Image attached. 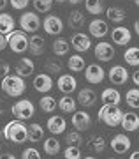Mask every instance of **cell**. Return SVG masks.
Segmentation results:
<instances>
[{
	"label": "cell",
	"instance_id": "obj_1",
	"mask_svg": "<svg viewBox=\"0 0 139 159\" xmlns=\"http://www.w3.org/2000/svg\"><path fill=\"white\" fill-rule=\"evenodd\" d=\"M2 134L6 140L12 143H25L27 142V125L23 124V120H11L6 124Z\"/></svg>",
	"mask_w": 139,
	"mask_h": 159
},
{
	"label": "cell",
	"instance_id": "obj_2",
	"mask_svg": "<svg viewBox=\"0 0 139 159\" xmlns=\"http://www.w3.org/2000/svg\"><path fill=\"white\" fill-rule=\"evenodd\" d=\"M2 90L4 94H7L9 97H20L25 92L27 85H25V78H20L18 74H7L2 78Z\"/></svg>",
	"mask_w": 139,
	"mask_h": 159
},
{
	"label": "cell",
	"instance_id": "obj_3",
	"mask_svg": "<svg viewBox=\"0 0 139 159\" xmlns=\"http://www.w3.org/2000/svg\"><path fill=\"white\" fill-rule=\"evenodd\" d=\"M122 115L123 111L118 104H104L99 110V120L104 122L107 127H118L120 120H122Z\"/></svg>",
	"mask_w": 139,
	"mask_h": 159
},
{
	"label": "cell",
	"instance_id": "obj_4",
	"mask_svg": "<svg viewBox=\"0 0 139 159\" xmlns=\"http://www.w3.org/2000/svg\"><path fill=\"white\" fill-rule=\"evenodd\" d=\"M6 39L12 53H25L28 50V37L27 32H23V30H12L11 34L6 35Z\"/></svg>",
	"mask_w": 139,
	"mask_h": 159
},
{
	"label": "cell",
	"instance_id": "obj_5",
	"mask_svg": "<svg viewBox=\"0 0 139 159\" xmlns=\"http://www.w3.org/2000/svg\"><path fill=\"white\" fill-rule=\"evenodd\" d=\"M11 111L18 120H28L35 113V106H33V102L30 99H20L18 102L12 104Z\"/></svg>",
	"mask_w": 139,
	"mask_h": 159
},
{
	"label": "cell",
	"instance_id": "obj_6",
	"mask_svg": "<svg viewBox=\"0 0 139 159\" xmlns=\"http://www.w3.org/2000/svg\"><path fill=\"white\" fill-rule=\"evenodd\" d=\"M42 29H44L46 34H50V35H60L63 32V21L56 14H48L42 20Z\"/></svg>",
	"mask_w": 139,
	"mask_h": 159
},
{
	"label": "cell",
	"instance_id": "obj_7",
	"mask_svg": "<svg viewBox=\"0 0 139 159\" xmlns=\"http://www.w3.org/2000/svg\"><path fill=\"white\" fill-rule=\"evenodd\" d=\"M20 27H21L23 32H30L33 34L35 30H39L41 27V20L39 16L35 14V12H23L21 16H20Z\"/></svg>",
	"mask_w": 139,
	"mask_h": 159
},
{
	"label": "cell",
	"instance_id": "obj_8",
	"mask_svg": "<svg viewBox=\"0 0 139 159\" xmlns=\"http://www.w3.org/2000/svg\"><path fill=\"white\" fill-rule=\"evenodd\" d=\"M104 78H106V71L100 67L99 64H90V66H86V69H85V80H86L88 83L97 85V83H100Z\"/></svg>",
	"mask_w": 139,
	"mask_h": 159
},
{
	"label": "cell",
	"instance_id": "obj_9",
	"mask_svg": "<svg viewBox=\"0 0 139 159\" xmlns=\"http://www.w3.org/2000/svg\"><path fill=\"white\" fill-rule=\"evenodd\" d=\"M95 58H99L100 62H109L115 58V48L111 43H97L93 50Z\"/></svg>",
	"mask_w": 139,
	"mask_h": 159
},
{
	"label": "cell",
	"instance_id": "obj_10",
	"mask_svg": "<svg viewBox=\"0 0 139 159\" xmlns=\"http://www.w3.org/2000/svg\"><path fill=\"white\" fill-rule=\"evenodd\" d=\"M33 69H35V64H33L32 58H28V57L20 58V60L14 64V74H18L20 78H28V76H32Z\"/></svg>",
	"mask_w": 139,
	"mask_h": 159
},
{
	"label": "cell",
	"instance_id": "obj_11",
	"mask_svg": "<svg viewBox=\"0 0 139 159\" xmlns=\"http://www.w3.org/2000/svg\"><path fill=\"white\" fill-rule=\"evenodd\" d=\"M71 46L78 53H85V51H88L92 48V39H90V35L83 34V32H76L71 37Z\"/></svg>",
	"mask_w": 139,
	"mask_h": 159
},
{
	"label": "cell",
	"instance_id": "obj_12",
	"mask_svg": "<svg viewBox=\"0 0 139 159\" xmlns=\"http://www.w3.org/2000/svg\"><path fill=\"white\" fill-rule=\"evenodd\" d=\"M88 30L90 35H93L97 39H104L107 34H109V27H107V21L100 20V18H95L88 23Z\"/></svg>",
	"mask_w": 139,
	"mask_h": 159
},
{
	"label": "cell",
	"instance_id": "obj_13",
	"mask_svg": "<svg viewBox=\"0 0 139 159\" xmlns=\"http://www.w3.org/2000/svg\"><path fill=\"white\" fill-rule=\"evenodd\" d=\"M107 78L113 85H125L128 81V71L123 66H113L107 73Z\"/></svg>",
	"mask_w": 139,
	"mask_h": 159
},
{
	"label": "cell",
	"instance_id": "obj_14",
	"mask_svg": "<svg viewBox=\"0 0 139 159\" xmlns=\"http://www.w3.org/2000/svg\"><path fill=\"white\" fill-rule=\"evenodd\" d=\"M130 145H132V142H130V138L127 136V134H115L111 140V148L115 154H127L128 150H130Z\"/></svg>",
	"mask_w": 139,
	"mask_h": 159
},
{
	"label": "cell",
	"instance_id": "obj_15",
	"mask_svg": "<svg viewBox=\"0 0 139 159\" xmlns=\"http://www.w3.org/2000/svg\"><path fill=\"white\" fill-rule=\"evenodd\" d=\"M111 39H113V43H115V44H118V46H127L128 43L132 41V32H130L127 27L118 25L116 29H113Z\"/></svg>",
	"mask_w": 139,
	"mask_h": 159
},
{
	"label": "cell",
	"instance_id": "obj_16",
	"mask_svg": "<svg viewBox=\"0 0 139 159\" xmlns=\"http://www.w3.org/2000/svg\"><path fill=\"white\" fill-rule=\"evenodd\" d=\"M71 122H72V127H76V131H86L92 125V117H90V113H86V111H74L72 113V119H71Z\"/></svg>",
	"mask_w": 139,
	"mask_h": 159
},
{
	"label": "cell",
	"instance_id": "obj_17",
	"mask_svg": "<svg viewBox=\"0 0 139 159\" xmlns=\"http://www.w3.org/2000/svg\"><path fill=\"white\" fill-rule=\"evenodd\" d=\"M56 87H58V90L63 92V94H72L76 89H78V81H76V78H74L72 74H62L60 78H58V81H56Z\"/></svg>",
	"mask_w": 139,
	"mask_h": 159
},
{
	"label": "cell",
	"instance_id": "obj_18",
	"mask_svg": "<svg viewBox=\"0 0 139 159\" xmlns=\"http://www.w3.org/2000/svg\"><path fill=\"white\" fill-rule=\"evenodd\" d=\"M33 89L41 94H46L53 89V78L48 73H41L33 78Z\"/></svg>",
	"mask_w": 139,
	"mask_h": 159
},
{
	"label": "cell",
	"instance_id": "obj_19",
	"mask_svg": "<svg viewBox=\"0 0 139 159\" xmlns=\"http://www.w3.org/2000/svg\"><path fill=\"white\" fill-rule=\"evenodd\" d=\"M46 127L50 129L51 134H62V133H65V129H67V122L62 115H53V117L48 119Z\"/></svg>",
	"mask_w": 139,
	"mask_h": 159
},
{
	"label": "cell",
	"instance_id": "obj_20",
	"mask_svg": "<svg viewBox=\"0 0 139 159\" xmlns=\"http://www.w3.org/2000/svg\"><path fill=\"white\" fill-rule=\"evenodd\" d=\"M120 125H122V129L128 131V133L137 131V127H139V117H137V113H134V111L123 113L122 115V120H120Z\"/></svg>",
	"mask_w": 139,
	"mask_h": 159
},
{
	"label": "cell",
	"instance_id": "obj_21",
	"mask_svg": "<svg viewBox=\"0 0 139 159\" xmlns=\"http://www.w3.org/2000/svg\"><path fill=\"white\" fill-rule=\"evenodd\" d=\"M44 43L46 41L41 37V35H35L33 34L30 39H28V53L32 57H41L44 53Z\"/></svg>",
	"mask_w": 139,
	"mask_h": 159
},
{
	"label": "cell",
	"instance_id": "obj_22",
	"mask_svg": "<svg viewBox=\"0 0 139 159\" xmlns=\"http://www.w3.org/2000/svg\"><path fill=\"white\" fill-rule=\"evenodd\" d=\"M95 101H97V94H95L92 89H81L78 94V101L83 108H92L95 104Z\"/></svg>",
	"mask_w": 139,
	"mask_h": 159
},
{
	"label": "cell",
	"instance_id": "obj_23",
	"mask_svg": "<svg viewBox=\"0 0 139 159\" xmlns=\"http://www.w3.org/2000/svg\"><path fill=\"white\" fill-rule=\"evenodd\" d=\"M100 101L104 102V104H120V101H122V94H120L116 89L109 87V89H104V90H102V94H100Z\"/></svg>",
	"mask_w": 139,
	"mask_h": 159
},
{
	"label": "cell",
	"instance_id": "obj_24",
	"mask_svg": "<svg viewBox=\"0 0 139 159\" xmlns=\"http://www.w3.org/2000/svg\"><path fill=\"white\" fill-rule=\"evenodd\" d=\"M106 16L109 21L116 23V25H120L122 21H125V18H127V11L125 9H122V7H116V6H111L106 9Z\"/></svg>",
	"mask_w": 139,
	"mask_h": 159
},
{
	"label": "cell",
	"instance_id": "obj_25",
	"mask_svg": "<svg viewBox=\"0 0 139 159\" xmlns=\"http://www.w3.org/2000/svg\"><path fill=\"white\" fill-rule=\"evenodd\" d=\"M44 138V129L41 124H30L27 125V140L32 143H37V142H42Z\"/></svg>",
	"mask_w": 139,
	"mask_h": 159
},
{
	"label": "cell",
	"instance_id": "obj_26",
	"mask_svg": "<svg viewBox=\"0 0 139 159\" xmlns=\"http://www.w3.org/2000/svg\"><path fill=\"white\" fill-rule=\"evenodd\" d=\"M85 21H86V18H85V12H81V11H71V14L67 18V23H69V27L72 30L83 29Z\"/></svg>",
	"mask_w": 139,
	"mask_h": 159
},
{
	"label": "cell",
	"instance_id": "obj_27",
	"mask_svg": "<svg viewBox=\"0 0 139 159\" xmlns=\"http://www.w3.org/2000/svg\"><path fill=\"white\" fill-rule=\"evenodd\" d=\"M53 53H55L56 57H65L69 55V50H71V44H69V41L63 39V37H58V39L53 41Z\"/></svg>",
	"mask_w": 139,
	"mask_h": 159
},
{
	"label": "cell",
	"instance_id": "obj_28",
	"mask_svg": "<svg viewBox=\"0 0 139 159\" xmlns=\"http://www.w3.org/2000/svg\"><path fill=\"white\" fill-rule=\"evenodd\" d=\"M56 104H58V108H60L63 113H74V111H76V106H78L76 99H72L69 94H65L63 97H60Z\"/></svg>",
	"mask_w": 139,
	"mask_h": 159
},
{
	"label": "cell",
	"instance_id": "obj_29",
	"mask_svg": "<svg viewBox=\"0 0 139 159\" xmlns=\"http://www.w3.org/2000/svg\"><path fill=\"white\" fill-rule=\"evenodd\" d=\"M12 30H14V18L11 14H7V12H2L0 14V34L7 35L11 34Z\"/></svg>",
	"mask_w": 139,
	"mask_h": 159
},
{
	"label": "cell",
	"instance_id": "obj_30",
	"mask_svg": "<svg viewBox=\"0 0 139 159\" xmlns=\"http://www.w3.org/2000/svg\"><path fill=\"white\" fill-rule=\"evenodd\" d=\"M67 67H69V71H72V73H81V71H85V58L79 53L71 55L69 60H67Z\"/></svg>",
	"mask_w": 139,
	"mask_h": 159
},
{
	"label": "cell",
	"instance_id": "obj_31",
	"mask_svg": "<svg viewBox=\"0 0 139 159\" xmlns=\"http://www.w3.org/2000/svg\"><path fill=\"white\" fill-rule=\"evenodd\" d=\"M123 60H125L128 66L137 67L139 66V50H137V46H130V48H127L125 53H123Z\"/></svg>",
	"mask_w": 139,
	"mask_h": 159
},
{
	"label": "cell",
	"instance_id": "obj_32",
	"mask_svg": "<svg viewBox=\"0 0 139 159\" xmlns=\"http://www.w3.org/2000/svg\"><path fill=\"white\" fill-rule=\"evenodd\" d=\"M88 148L92 150V152H95V154H99V152H102L104 148H106V140L102 136H99V134H93V136H90V140H88Z\"/></svg>",
	"mask_w": 139,
	"mask_h": 159
},
{
	"label": "cell",
	"instance_id": "obj_33",
	"mask_svg": "<svg viewBox=\"0 0 139 159\" xmlns=\"http://www.w3.org/2000/svg\"><path fill=\"white\" fill-rule=\"evenodd\" d=\"M85 9L90 14H102L104 9V0H85Z\"/></svg>",
	"mask_w": 139,
	"mask_h": 159
},
{
	"label": "cell",
	"instance_id": "obj_34",
	"mask_svg": "<svg viewBox=\"0 0 139 159\" xmlns=\"http://www.w3.org/2000/svg\"><path fill=\"white\" fill-rule=\"evenodd\" d=\"M39 106L41 110L44 111V113H53L56 108H58V104H56V99L51 96H44L39 99Z\"/></svg>",
	"mask_w": 139,
	"mask_h": 159
},
{
	"label": "cell",
	"instance_id": "obj_35",
	"mask_svg": "<svg viewBox=\"0 0 139 159\" xmlns=\"http://www.w3.org/2000/svg\"><path fill=\"white\" fill-rule=\"evenodd\" d=\"M42 148H44V152L48 154V156H56V154L60 152V142L56 140V138H48V140H44V145H42Z\"/></svg>",
	"mask_w": 139,
	"mask_h": 159
},
{
	"label": "cell",
	"instance_id": "obj_36",
	"mask_svg": "<svg viewBox=\"0 0 139 159\" xmlns=\"http://www.w3.org/2000/svg\"><path fill=\"white\" fill-rule=\"evenodd\" d=\"M125 101H127V104L132 110H137L139 108V90H137V87L128 89L127 94H125Z\"/></svg>",
	"mask_w": 139,
	"mask_h": 159
},
{
	"label": "cell",
	"instance_id": "obj_37",
	"mask_svg": "<svg viewBox=\"0 0 139 159\" xmlns=\"http://www.w3.org/2000/svg\"><path fill=\"white\" fill-rule=\"evenodd\" d=\"M44 69L51 74H56L62 71V62L58 60V57H53V58H48L44 62Z\"/></svg>",
	"mask_w": 139,
	"mask_h": 159
},
{
	"label": "cell",
	"instance_id": "obj_38",
	"mask_svg": "<svg viewBox=\"0 0 139 159\" xmlns=\"http://www.w3.org/2000/svg\"><path fill=\"white\" fill-rule=\"evenodd\" d=\"M33 7H35V11L37 12H42V14H46V12L51 11V7H53V0H32Z\"/></svg>",
	"mask_w": 139,
	"mask_h": 159
},
{
	"label": "cell",
	"instance_id": "obj_39",
	"mask_svg": "<svg viewBox=\"0 0 139 159\" xmlns=\"http://www.w3.org/2000/svg\"><path fill=\"white\" fill-rule=\"evenodd\" d=\"M83 142L85 140H83V136H81L79 131H71V133L65 134V143L67 145H76V147H79Z\"/></svg>",
	"mask_w": 139,
	"mask_h": 159
},
{
	"label": "cell",
	"instance_id": "obj_40",
	"mask_svg": "<svg viewBox=\"0 0 139 159\" xmlns=\"http://www.w3.org/2000/svg\"><path fill=\"white\" fill-rule=\"evenodd\" d=\"M63 157L65 159H81V148L76 145H67V148L63 150Z\"/></svg>",
	"mask_w": 139,
	"mask_h": 159
},
{
	"label": "cell",
	"instance_id": "obj_41",
	"mask_svg": "<svg viewBox=\"0 0 139 159\" xmlns=\"http://www.w3.org/2000/svg\"><path fill=\"white\" fill-rule=\"evenodd\" d=\"M21 159H41V152L37 150V148L28 147V148H25V150H23Z\"/></svg>",
	"mask_w": 139,
	"mask_h": 159
},
{
	"label": "cell",
	"instance_id": "obj_42",
	"mask_svg": "<svg viewBox=\"0 0 139 159\" xmlns=\"http://www.w3.org/2000/svg\"><path fill=\"white\" fill-rule=\"evenodd\" d=\"M28 2H30V0H9V4L12 6V9H16V11H23V9H27Z\"/></svg>",
	"mask_w": 139,
	"mask_h": 159
},
{
	"label": "cell",
	"instance_id": "obj_43",
	"mask_svg": "<svg viewBox=\"0 0 139 159\" xmlns=\"http://www.w3.org/2000/svg\"><path fill=\"white\" fill-rule=\"evenodd\" d=\"M11 73V64L7 60H0V78H4Z\"/></svg>",
	"mask_w": 139,
	"mask_h": 159
},
{
	"label": "cell",
	"instance_id": "obj_44",
	"mask_svg": "<svg viewBox=\"0 0 139 159\" xmlns=\"http://www.w3.org/2000/svg\"><path fill=\"white\" fill-rule=\"evenodd\" d=\"M6 48H7V39H6V35L0 34V51L6 50Z\"/></svg>",
	"mask_w": 139,
	"mask_h": 159
},
{
	"label": "cell",
	"instance_id": "obj_45",
	"mask_svg": "<svg viewBox=\"0 0 139 159\" xmlns=\"http://www.w3.org/2000/svg\"><path fill=\"white\" fill-rule=\"evenodd\" d=\"M7 111V106H6V102H4V99H0V115H4Z\"/></svg>",
	"mask_w": 139,
	"mask_h": 159
},
{
	"label": "cell",
	"instance_id": "obj_46",
	"mask_svg": "<svg viewBox=\"0 0 139 159\" xmlns=\"http://www.w3.org/2000/svg\"><path fill=\"white\" fill-rule=\"evenodd\" d=\"M0 159H16V156H12V154L6 152V154H0Z\"/></svg>",
	"mask_w": 139,
	"mask_h": 159
},
{
	"label": "cell",
	"instance_id": "obj_47",
	"mask_svg": "<svg viewBox=\"0 0 139 159\" xmlns=\"http://www.w3.org/2000/svg\"><path fill=\"white\" fill-rule=\"evenodd\" d=\"M132 81H134V85H139V74H137V71L132 74Z\"/></svg>",
	"mask_w": 139,
	"mask_h": 159
},
{
	"label": "cell",
	"instance_id": "obj_48",
	"mask_svg": "<svg viewBox=\"0 0 139 159\" xmlns=\"http://www.w3.org/2000/svg\"><path fill=\"white\" fill-rule=\"evenodd\" d=\"M7 4H9L7 0H0V11H4V9L7 7Z\"/></svg>",
	"mask_w": 139,
	"mask_h": 159
},
{
	"label": "cell",
	"instance_id": "obj_49",
	"mask_svg": "<svg viewBox=\"0 0 139 159\" xmlns=\"http://www.w3.org/2000/svg\"><path fill=\"white\" fill-rule=\"evenodd\" d=\"M63 2H69V4H72V6H78V4L83 2V0H63Z\"/></svg>",
	"mask_w": 139,
	"mask_h": 159
},
{
	"label": "cell",
	"instance_id": "obj_50",
	"mask_svg": "<svg viewBox=\"0 0 139 159\" xmlns=\"http://www.w3.org/2000/svg\"><path fill=\"white\" fill-rule=\"evenodd\" d=\"M130 159H139V150H134V152L130 154Z\"/></svg>",
	"mask_w": 139,
	"mask_h": 159
},
{
	"label": "cell",
	"instance_id": "obj_51",
	"mask_svg": "<svg viewBox=\"0 0 139 159\" xmlns=\"http://www.w3.org/2000/svg\"><path fill=\"white\" fill-rule=\"evenodd\" d=\"M134 32H136V34H139V21H137V20L134 21Z\"/></svg>",
	"mask_w": 139,
	"mask_h": 159
},
{
	"label": "cell",
	"instance_id": "obj_52",
	"mask_svg": "<svg viewBox=\"0 0 139 159\" xmlns=\"http://www.w3.org/2000/svg\"><path fill=\"white\" fill-rule=\"evenodd\" d=\"M85 159H95L93 156H88V157H85Z\"/></svg>",
	"mask_w": 139,
	"mask_h": 159
},
{
	"label": "cell",
	"instance_id": "obj_53",
	"mask_svg": "<svg viewBox=\"0 0 139 159\" xmlns=\"http://www.w3.org/2000/svg\"><path fill=\"white\" fill-rule=\"evenodd\" d=\"M134 4H136V6H139V0H134Z\"/></svg>",
	"mask_w": 139,
	"mask_h": 159
},
{
	"label": "cell",
	"instance_id": "obj_54",
	"mask_svg": "<svg viewBox=\"0 0 139 159\" xmlns=\"http://www.w3.org/2000/svg\"><path fill=\"white\" fill-rule=\"evenodd\" d=\"M109 159H118V157H109Z\"/></svg>",
	"mask_w": 139,
	"mask_h": 159
}]
</instances>
